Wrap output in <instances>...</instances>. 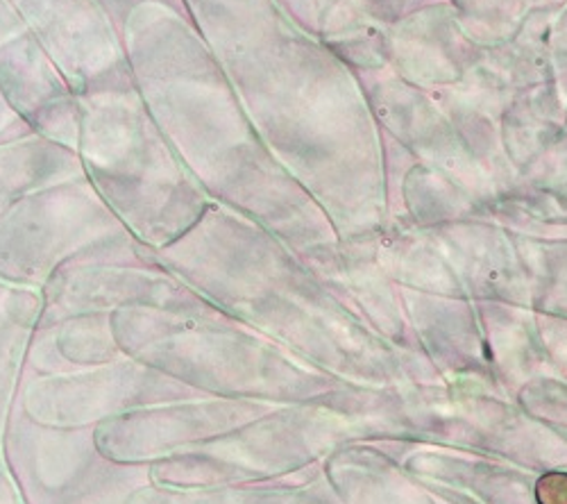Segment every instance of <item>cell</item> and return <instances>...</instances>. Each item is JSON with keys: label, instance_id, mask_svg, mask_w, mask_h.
<instances>
[{"label": "cell", "instance_id": "1", "mask_svg": "<svg viewBox=\"0 0 567 504\" xmlns=\"http://www.w3.org/2000/svg\"><path fill=\"white\" fill-rule=\"evenodd\" d=\"M159 380L136 363H118L86 376H53L32 380L23 391L25 416L55 430H80L105 423L157 400Z\"/></svg>", "mask_w": 567, "mask_h": 504}, {"label": "cell", "instance_id": "2", "mask_svg": "<svg viewBox=\"0 0 567 504\" xmlns=\"http://www.w3.org/2000/svg\"><path fill=\"white\" fill-rule=\"evenodd\" d=\"M540 504H567V475H549L538 486Z\"/></svg>", "mask_w": 567, "mask_h": 504}]
</instances>
